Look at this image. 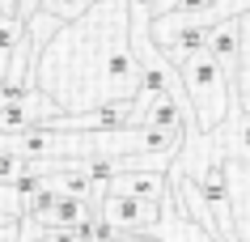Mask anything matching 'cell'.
I'll use <instances>...</instances> for the list:
<instances>
[{
    "instance_id": "6da1fadb",
    "label": "cell",
    "mask_w": 250,
    "mask_h": 242,
    "mask_svg": "<svg viewBox=\"0 0 250 242\" xmlns=\"http://www.w3.org/2000/svg\"><path fill=\"white\" fill-rule=\"evenodd\" d=\"M178 77H183V89H187V102H191V115H195V128L199 132H216L225 119H229V107H233V85L229 77L221 72V64L212 60L208 51L199 55H183L174 60Z\"/></svg>"
},
{
    "instance_id": "7a4b0ae2",
    "label": "cell",
    "mask_w": 250,
    "mask_h": 242,
    "mask_svg": "<svg viewBox=\"0 0 250 242\" xmlns=\"http://www.w3.org/2000/svg\"><path fill=\"white\" fill-rule=\"evenodd\" d=\"M98 213L102 221L119 229V234H153L166 213V200H140V196H119V191H106L98 200Z\"/></svg>"
},
{
    "instance_id": "3957f363",
    "label": "cell",
    "mask_w": 250,
    "mask_h": 242,
    "mask_svg": "<svg viewBox=\"0 0 250 242\" xmlns=\"http://www.w3.org/2000/svg\"><path fill=\"white\" fill-rule=\"evenodd\" d=\"M242 43H246V17H216L208 26V55L221 64L237 94V72H242Z\"/></svg>"
},
{
    "instance_id": "277c9868",
    "label": "cell",
    "mask_w": 250,
    "mask_h": 242,
    "mask_svg": "<svg viewBox=\"0 0 250 242\" xmlns=\"http://www.w3.org/2000/svg\"><path fill=\"white\" fill-rule=\"evenodd\" d=\"M204 200H208L212 217H216V234L221 242H237V225H233V196H229V175H225V161L204 166V175L195 178Z\"/></svg>"
},
{
    "instance_id": "5b68a950",
    "label": "cell",
    "mask_w": 250,
    "mask_h": 242,
    "mask_svg": "<svg viewBox=\"0 0 250 242\" xmlns=\"http://www.w3.org/2000/svg\"><path fill=\"white\" fill-rule=\"evenodd\" d=\"M106 191L140 196V200H166L170 196V178L161 175V170H115V178L106 183Z\"/></svg>"
},
{
    "instance_id": "8992f818",
    "label": "cell",
    "mask_w": 250,
    "mask_h": 242,
    "mask_svg": "<svg viewBox=\"0 0 250 242\" xmlns=\"http://www.w3.org/2000/svg\"><path fill=\"white\" fill-rule=\"evenodd\" d=\"M93 208H98V200H81V196H64V191H60L55 208L42 217V229H77Z\"/></svg>"
},
{
    "instance_id": "52a82bcc",
    "label": "cell",
    "mask_w": 250,
    "mask_h": 242,
    "mask_svg": "<svg viewBox=\"0 0 250 242\" xmlns=\"http://www.w3.org/2000/svg\"><path fill=\"white\" fill-rule=\"evenodd\" d=\"M157 225H166V242H212V234L199 221H191V217L178 208V200H174V191H170V221L161 217Z\"/></svg>"
},
{
    "instance_id": "ba28073f",
    "label": "cell",
    "mask_w": 250,
    "mask_h": 242,
    "mask_svg": "<svg viewBox=\"0 0 250 242\" xmlns=\"http://www.w3.org/2000/svg\"><path fill=\"white\" fill-rule=\"evenodd\" d=\"M21 39H26V22L13 17V13H0V68L4 72L13 68V55L21 47Z\"/></svg>"
},
{
    "instance_id": "9c48e42d",
    "label": "cell",
    "mask_w": 250,
    "mask_h": 242,
    "mask_svg": "<svg viewBox=\"0 0 250 242\" xmlns=\"http://www.w3.org/2000/svg\"><path fill=\"white\" fill-rule=\"evenodd\" d=\"M98 0H42V13H51V17H60L64 26H72V22H81V17L89 13Z\"/></svg>"
},
{
    "instance_id": "30bf717a",
    "label": "cell",
    "mask_w": 250,
    "mask_h": 242,
    "mask_svg": "<svg viewBox=\"0 0 250 242\" xmlns=\"http://www.w3.org/2000/svg\"><path fill=\"white\" fill-rule=\"evenodd\" d=\"M225 149L233 153V157L250 161V115H237L233 128H229V140H225Z\"/></svg>"
},
{
    "instance_id": "8fae6325",
    "label": "cell",
    "mask_w": 250,
    "mask_h": 242,
    "mask_svg": "<svg viewBox=\"0 0 250 242\" xmlns=\"http://www.w3.org/2000/svg\"><path fill=\"white\" fill-rule=\"evenodd\" d=\"M250 13V0H221L216 4V17H242Z\"/></svg>"
},
{
    "instance_id": "7c38bea8",
    "label": "cell",
    "mask_w": 250,
    "mask_h": 242,
    "mask_svg": "<svg viewBox=\"0 0 250 242\" xmlns=\"http://www.w3.org/2000/svg\"><path fill=\"white\" fill-rule=\"evenodd\" d=\"M34 242H81V238H77V229H42Z\"/></svg>"
},
{
    "instance_id": "4fadbf2b",
    "label": "cell",
    "mask_w": 250,
    "mask_h": 242,
    "mask_svg": "<svg viewBox=\"0 0 250 242\" xmlns=\"http://www.w3.org/2000/svg\"><path fill=\"white\" fill-rule=\"evenodd\" d=\"M39 9H42V0H13V17H21V22H30Z\"/></svg>"
},
{
    "instance_id": "5bb4252c",
    "label": "cell",
    "mask_w": 250,
    "mask_h": 242,
    "mask_svg": "<svg viewBox=\"0 0 250 242\" xmlns=\"http://www.w3.org/2000/svg\"><path fill=\"white\" fill-rule=\"evenodd\" d=\"M106 242H157L153 234H115V238H106Z\"/></svg>"
},
{
    "instance_id": "9a60e30c",
    "label": "cell",
    "mask_w": 250,
    "mask_h": 242,
    "mask_svg": "<svg viewBox=\"0 0 250 242\" xmlns=\"http://www.w3.org/2000/svg\"><path fill=\"white\" fill-rule=\"evenodd\" d=\"M174 4H178V0H157V17L161 13H174Z\"/></svg>"
},
{
    "instance_id": "2e32d148",
    "label": "cell",
    "mask_w": 250,
    "mask_h": 242,
    "mask_svg": "<svg viewBox=\"0 0 250 242\" xmlns=\"http://www.w3.org/2000/svg\"><path fill=\"white\" fill-rule=\"evenodd\" d=\"M0 242H17V229H0Z\"/></svg>"
},
{
    "instance_id": "e0dca14e",
    "label": "cell",
    "mask_w": 250,
    "mask_h": 242,
    "mask_svg": "<svg viewBox=\"0 0 250 242\" xmlns=\"http://www.w3.org/2000/svg\"><path fill=\"white\" fill-rule=\"evenodd\" d=\"M0 13H13V0H0Z\"/></svg>"
},
{
    "instance_id": "ac0fdd59",
    "label": "cell",
    "mask_w": 250,
    "mask_h": 242,
    "mask_svg": "<svg viewBox=\"0 0 250 242\" xmlns=\"http://www.w3.org/2000/svg\"><path fill=\"white\" fill-rule=\"evenodd\" d=\"M4 81H9V72H4V68H0V94H4Z\"/></svg>"
}]
</instances>
